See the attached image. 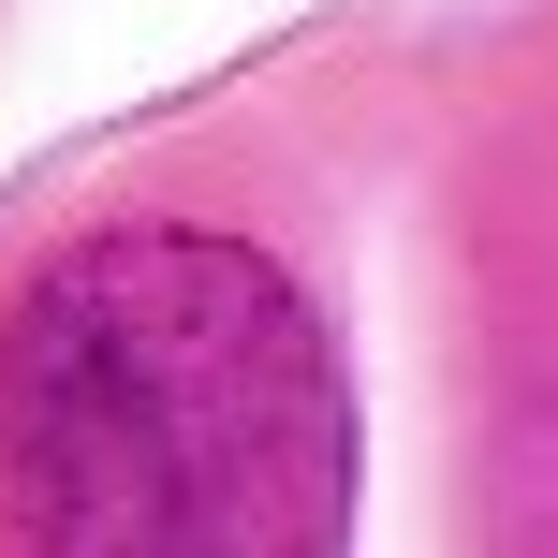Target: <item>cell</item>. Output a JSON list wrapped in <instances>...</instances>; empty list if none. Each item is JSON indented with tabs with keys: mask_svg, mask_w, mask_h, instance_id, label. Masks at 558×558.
<instances>
[{
	"mask_svg": "<svg viewBox=\"0 0 558 558\" xmlns=\"http://www.w3.org/2000/svg\"><path fill=\"white\" fill-rule=\"evenodd\" d=\"M353 397L308 294L221 221H104L0 308L15 558H324Z\"/></svg>",
	"mask_w": 558,
	"mask_h": 558,
	"instance_id": "obj_1",
	"label": "cell"
}]
</instances>
